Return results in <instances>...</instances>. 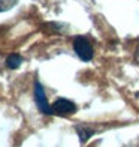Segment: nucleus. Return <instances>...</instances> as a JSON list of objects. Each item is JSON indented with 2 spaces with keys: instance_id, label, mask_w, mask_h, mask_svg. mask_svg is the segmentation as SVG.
<instances>
[{
  "instance_id": "1",
  "label": "nucleus",
  "mask_w": 139,
  "mask_h": 147,
  "mask_svg": "<svg viewBox=\"0 0 139 147\" xmlns=\"http://www.w3.org/2000/svg\"><path fill=\"white\" fill-rule=\"evenodd\" d=\"M74 50L76 53V56L81 59L82 62H90L93 59V56H94L93 47L85 36H76L74 39Z\"/></svg>"
},
{
  "instance_id": "2",
  "label": "nucleus",
  "mask_w": 139,
  "mask_h": 147,
  "mask_svg": "<svg viewBox=\"0 0 139 147\" xmlns=\"http://www.w3.org/2000/svg\"><path fill=\"white\" fill-rule=\"evenodd\" d=\"M35 102H36V107L41 110V113L48 114V116L52 114V108H51V105L48 104V99H46L45 90H43L42 84L39 83L37 80L35 81Z\"/></svg>"
},
{
  "instance_id": "3",
  "label": "nucleus",
  "mask_w": 139,
  "mask_h": 147,
  "mask_svg": "<svg viewBox=\"0 0 139 147\" xmlns=\"http://www.w3.org/2000/svg\"><path fill=\"white\" fill-rule=\"evenodd\" d=\"M51 108H52V114L55 116H67V114H74L76 111V105L69 99L60 98L51 105Z\"/></svg>"
},
{
  "instance_id": "4",
  "label": "nucleus",
  "mask_w": 139,
  "mask_h": 147,
  "mask_svg": "<svg viewBox=\"0 0 139 147\" xmlns=\"http://www.w3.org/2000/svg\"><path fill=\"white\" fill-rule=\"evenodd\" d=\"M76 132H78L79 141L84 144V143H87V140L94 134V129H91L90 126H87V125H78L76 126Z\"/></svg>"
},
{
  "instance_id": "5",
  "label": "nucleus",
  "mask_w": 139,
  "mask_h": 147,
  "mask_svg": "<svg viewBox=\"0 0 139 147\" xmlns=\"http://www.w3.org/2000/svg\"><path fill=\"white\" fill-rule=\"evenodd\" d=\"M21 63H23V57L19 54H11L6 59V66L9 69H18L21 66Z\"/></svg>"
},
{
  "instance_id": "6",
  "label": "nucleus",
  "mask_w": 139,
  "mask_h": 147,
  "mask_svg": "<svg viewBox=\"0 0 139 147\" xmlns=\"http://www.w3.org/2000/svg\"><path fill=\"white\" fill-rule=\"evenodd\" d=\"M18 3V0H0V12L9 11Z\"/></svg>"
}]
</instances>
